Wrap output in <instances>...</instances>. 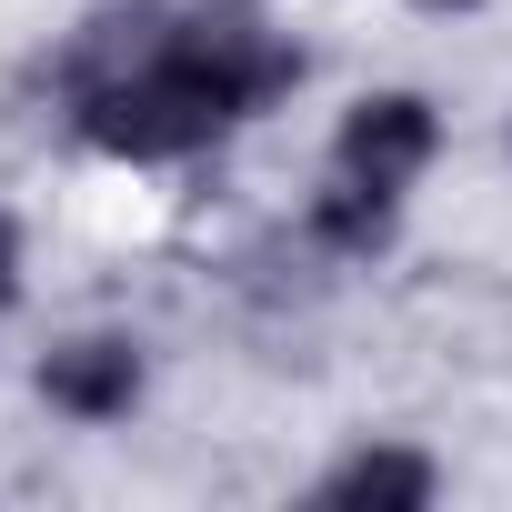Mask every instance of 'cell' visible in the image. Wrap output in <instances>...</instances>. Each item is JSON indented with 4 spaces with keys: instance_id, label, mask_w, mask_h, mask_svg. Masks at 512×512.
Here are the masks:
<instances>
[{
    "instance_id": "7a4b0ae2",
    "label": "cell",
    "mask_w": 512,
    "mask_h": 512,
    "mask_svg": "<svg viewBox=\"0 0 512 512\" xmlns=\"http://www.w3.org/2000/svg\"><path fill=\"white\" fill-rule=\"evenodd\" d=\"M442 151V111L432 91H362L332 131V161H322V191L302 211L312 251H332V262H382L392 231H402V201L412 181L432 171Z\"/></svg>"
},
{
    "instance_id": "6da1fadb",
    "label": "cell",
    "mask_w": 512,
    "mask_h": 512,
    "mask_svg": "<svg viewBox=\"0 0 512 512\" xmlns=\"http://www.w3.org/2000/svg\"><path fill=\"white\" fill-rule=\"evenodd\" d=\"M302 91V41L272 31L241 0H201V11H101L71 61H61V101L71 131L101 161L161 171V161H201L211 141H231L251 111H272Z\"/></svg>"
},
{
    "instance_id": "5b68a950",
    "label": "cell",
    "mask_w": 512,
    "mask_h": 512,
    "mask_svg": "<svg viewBox=\"0 0 512 512\" xmlns=\"http://www.w3.org/2000/svg\"><path fill=\"white\" fill-rule=\"evenodd\" d=\"M11 302H21V221L0 211V312H11Z\"/></svg>"
},
{
    "instance_id": "277c9868",
    "label": "cell",
    "mask_w": 512,
    "mask_h": 512,
    "mask_svg": "<svg viewBox=\"0 0 512 512\" xmlns=\"http://www.w3.org/2000/svg\"><path fill=\"white\" fill-rule=\"evenodd\" d=\"M432 492H442V462L412 442H362L312 482V502H332V512H422Z\"/></svg>"
},
{
    "instance_id": "8992f818",
    "label": "cell",
    "mask_w": 512,
    "mask_h": 512,
    "mask_svg": "<svg viewBox=\"0 0 512 512\" xmlns=\"http://www.w3.org/2000/svg\"><path fill=\"white\" fill-rule=\"evenodd\" d=\"M422 11H472V0H422Z\"/></svg>"
},
{
    "instance_id": "3957f363",
    "label": "cell",
    "mask_w": 512,
    "mask_h": 512,
    "mask_svg": "<svg viewBox=\"0 0 512 512\" xmlns=\"http://www.w3.org/2000/svg\"><path fill=\"white\" fill-rule=\"evenodd\" d=\"M141 392H151V362L131 332H71L41 352V402L61 422H131Z\"/></svg>"
}]
</instances>
